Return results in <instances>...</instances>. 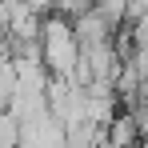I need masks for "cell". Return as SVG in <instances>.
I'll return each mask as SVG.
<instances>
[{"mask_svg": "<svg viewBox=\"0 0 148 148\" xmlns=\"http://www.w3.org/2000/svg\"><path fill=\"white\" fill-rule=\"evenodd\" d=\"M112 16H104L100 8H92V12H84V16H76L72 28L76 36H80V44H100V40H112Z\"/></svg>", "mask_w": 148, "mask_h": 148, "instance_id": "3957f363", "label": "cell"}, {"mask_svg": "<svg viewBox=\"0 0 148 148\" xmlns=\"http://www.w3.org/2000/svg\"><path fill=\"white\" fill-rule=\"evenodd\" d=\"M20 148H68V124L56 112H40V116L24 120Z\"/></svg>", "mask_w": 148, "mask_h": 148, "instance_id": "7a4b0ae2", "label": "cell"}, {"mask_svg": "<svg viewBox=\"0 0 148 148\" xmlns=\"http://www.w3.org/2000/svg\"><path fill=\"white\" fill-rule=\"evenodd\" d=\"M80 56H84V44H80V36H76V28L68 16H48L44 20V32H40V60L48 64L52 76H64V80H72L76 68H80Z\"/></svg>", "mask_w": 148, "mask_h": 148, "instance_id": "6da1fadb", "label": "cell"}, {"mask_svg": "<svg viewBox=\"0 0 148 148\" xmlns=\"http://www.w3.org/2000/svg\"><path fill=\"white\" fill-rule=\"evenodd\" d=\"M24 4L32 12H52V8H56V0H24Z\"/></svg>", "mask_w": 148, "mask_h": 148, "instance_id": "52a82bcc", "label": "cell"}, {"mask_svg": "<svg viewBox=\"0 0 148 148\" xmlns=\"http://www.w3.org/2000/svg\"><path fill=\"white\" fill-rule=\"evenodd\" d=\"M92 8H96V0H56V12L68 16V20L84 16V12H92Z\"/></svg>", "mask_w": 148, "mask_h": 148, "instance_id": "5b68a950", "label": "cell"}, {"mask_svg": "<svg viewBox=\"0 0 148 148\" xmlns=\"http://www.w3.org/2000/svg\"><path fill=\"white\" fill-rule=\"evenodd\" d=\"M104 140L116 148H132L136 140H144L140 136V120H136V112H116V120L104 128Z\"/></svg>", "mask_w": 148, "mask_h": 148, "instance_id": "277c9868", "label": "cell"}, {"mask_svg": "<svg viewBox=\"0 0 148 148\" xmlns=\"http://www.w3.org/2000/svg\"><path fill=\"white\" fill-rule=\"evenodd\" d=\"M100 148H116V144H108V140H104V144H100Z\"/></svg>", "mask_w": 148, "mask_h": 148, "instance_id": "ba28073f", "label": "cell"}, {"mask_svg": "<svg viewBox=\"0 0 148 148\" xmlns=\"http://www.w3.org/2000/svg\"><path fill=\"white\" fill-rule=\"evenodd\" d=\"M96 8L112 20H128V0H96Z\"/></svg>", "mask_w": 148, "mask_h": 148, "instance_id": "8992f818", "label": "cell"}]
</instances>
